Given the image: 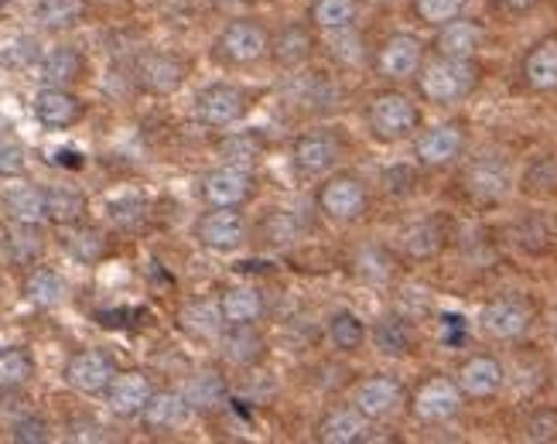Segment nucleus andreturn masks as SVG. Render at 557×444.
<instances>
[{"label": "nucleus", "mask_w": 557, "mask_h": 444, "mask_svg": "<svg viewBox=\"0 0 557 444\" xmlns=\"http://www.w3.org/2000/svg\"><path fill=\"white\" fill-rule=\"evenodd\" d=\"M482 83V65L475 59H448L431 55L424 59L421 72L414 76L418 96L434 107H455L466 103Z\"/></svg>", "instance_id": "obj_1"}, {"label": "nucleus", "mask_w": 557, "mask_h": 444, "mask_svg": "<svg viewBox=\"0 0 557 444\" xmlns=\"http://www.w3.org/2000/svg\"><path fill=\"white\" fill-rule=\"evenodd\" d=\"M367 127L380 144L410 140L421 131V107L404 89H380L367 103Z\"/></svg>", "instance_id": "obj_2"}, {"label": "nucleus", "mask_w": 557, "mask_h": 444, "mask_svg": "<svg viewBox=\"0 0 557 444\" xmlns=\"http://www.w3.org/2000/svg\"><path fill=\"white\" fill-rule=\"evenodd\" d=\"M319 209L325 219L343 222V226L359 222L370 212V185L352 171H332L319 185Z\"/></svg>", "instance_id": "obj_3"}, {"label": "nucleus", "mask_w": 557, "mask_h": 444, "mask_svg": "<svg viewBox=\"0 0 557 444\" xmlns=\"http://www.w3.org/2000/svg\"><path fill=\"white\" fill-rule=\"evenodd\" d=\"M407 407L421 424L438 428V424H448V421H455L458 414H462L466 393L458 390L455 377H428L407 397Z\"/></svg>", "instance_id": "obj_4"}, {"label": "nucleus", "mask_w": 557, "mask_h": 444, "mask_svg": "<svg viewBox=\"0 0 557 444\" xmlns=\"http://www.w3.org/2000/svg\"><path fill=\"white\" fill-rule=\"evenodd\" d=\"M530 329H534V305L523 294H503L479 311V332L493 342H520Z\"/></svg>", "instance_id": "obj_5"}, {"label": "nucleus", "mask_w": 557, "mask_h": 444, "mask_svg": "<svg viewBox=\"0 0 557 444\" xmlns=\"http://www.w3.org/2000/svg\"><path fill=\"white\" fill-rule=\"evenodd\" d=\"M271 55V32L257 17L230 21L215 38V59L223 65H253Z\"/></svg>", "instance_id": "obj_6"}, {"label": "nucleus", "mask_w": 557, "mask_h": 444, "mask_svg": "<svg viewBox=\"0 0 557 444\" xmlns=\"http://www.w3.org/2000/svg\"><path fill=\"white\" fill-rule=\"evenodd\" d=\"M424 59H428V48H424V41L418 35L394 32V35H386L376 45L373 69H376V76L386 79V83H404V79L418 76Z\"/></svg>", "instance_id": "obj_7"}, {"label": "nucleus", "mask_w": 557, "mask_h": 444, "mask_svg": "<svg viewBox=\"0 0 557 444\" xmlns=\"http://www.w3.org/2000/svg\"><path fill=\"white\" fill-rule=\"evenodd\" d=\"M469 147V131L466 123L445 120L434 127H421L414 137V158L421 168H451L455 161H462Z\"/></svg>", "instance_id": "obj_8"}, {"label": "nucleus", "mask_w": 557, "mask_h": 444, "mask_svg": "<svg viewBox=\"0 0 557 444\" xmlns=\"http://www.w3.org/2000/svg\"><path fill=\"white\" fill-rule=\"evenodd\" d=\"M202 199L206 206H220V209H244L253 195H257V178L247 164H220L212 168L209 175H202Z\"/></svg>", "instance_id": "obj_9"}, {"label": "nucleus", "mask_w": 557, "mask_h": 444, "mask_svg": "<svg viewBox=\"0 0 557 444\" xmlns=\"http://www.w3.org/2000/svg\"><path fill=\"white\" fill-rule=\"evenodd\" d=\"M247 110H250V92L236 83H212L196 96V120L212 131L233 127V123L247 116Z\"/></svg>", "instance_id": "obj_10"}, {"label": "nucleus", "mask_w": 557, "mask_h": 444, "mask_svg": "<svg viewBox=\"0 0 557 444\" xmlns=\"http://www.w3.org/2000/svg\"><path fill=\"white\" fill-rule=\"evenodd\" d=\"M462 188L475 202H503L513 192V168L503 155H479L462 171Z\"/></svg>", "instance_id": "obj_11"}, {"label": "nucleus", "mask_w": 557, "mask_h": 444, "mask_svg": "<svg viewBox=\"0 0 557 444\" xmlns=\"http://www.w3.org/2000/svg\"><path fill=\"white\" fill-rule=\"evenodd\" d=\"M290 161L305 178H329L343 161V140L332 131H308L290 147Z\"/></svg>", "instance_id": "obj_12"}, {"label": "nucleus", "mask_w": 557, "mask_h": 444, "mask_svg": "<svg viewBox=\"0 0 557 444\" xmlns=\"http://www.w3.org/2000/svg\"><path fill=\"white\" fill-rule=\"evenodd\" d=\"M247 233H250V226L239 209L209 206V212H202L196 222V239L212 254H236L239 246L247 243Z\"/></svg>", "instance_id": "obj_13"}, {"label": "nucleus", "mask_w": 557, "mask_h": 444, "mask_svg": "<svg viewBox=\"0 0 557 444\" xmlns=\"http://www.w3.org/2000/svg\"><path fill=\"white\" fill-rule=\"evenodd\" d=\"M455 383L466 393V400H493L506 386V366L493 353H472L458 362Z\"/></svg>", "instance_id": "obj_14"}, {"label": "nucleus", "mask_w": 557, "mask_h": 444, "mask_svg": "<svg viewBox=\"0 0 557 444\" xmlns=\"http://www.w3.org/2000/svg\"><path fill=\"white\" fill-rule=\"evenodd\" d=\"M352 404L359 414H367L370 421H386L407 404V386L391 373L362 377L352 390Z\"/></svg>", "instance_id": "obj_15"}, {"label": "nucleus", "mask_w": 557, "mask_h": 444, "mask_svg": "<svg viewBox=\"0 0 557 444\" xmlns=\"http://www.w3.org/2000/svg\"><path fill=\"white\" fill-rule=\"evenodd\" d=\"M120 373L110 353L103 349H83L65 362V383L83 393V397H103L113 377Z\"/></svg>", "instance_id": "obj_16"}, {"label": "nucleus", "mask_w": 557, "mask_h": 444, "mask_svg": "<svg viewBox=\"0 0 557 444\" xmlns=\"http://www.w3.org/2000/svg\"><path fill=\"white\" fill-rule=\"evenodd\" d=\"M185 76H188V65L178 55H168V52H148V55H140L134 65V83L148 96L178 92Z\"/></svg>", "instance_id": "obj_17"}, {"label": "nucleus", "mask_w": 557, "mask_h": 444, "mask_svg": "<svg viewBox=\"0 0 557 444\" xmlns=\"http://www.w3.org/2000/svg\"><path fill=\"white\" fill-rule=\"evenodd\" d=\"M482 45H486V28H482V21L466 14L438 24L431 41L434 55H448V59H475Z\"/></svg>", "instance_id": "obj_18"}, {"label": "nucleus", "mask_w": 557, "mask_h": 444, "mask_svg": "<svg viewBox=\"0 0 557 444\" xmlns=\"http://www.w3.org/2000/svg\"><path fill=\"white\" fill-rule=\"evenodd\" d=\"M35 120L45 131H69L83 120V100L72 89L62 86H41L35 92Z\"/></svg>", "instance_id": "obj_19"}, {"label": "nucleus", "mask_w": 557, "mask_h": 444, "mask_svg": "<svg viewBox=\"0 0 557 444\" xmlns=\"http://www.w3.org/2000/svg\"><path fill=\"white\" fill-rule=\"evenodd\" d=\"M448 243V230L438 215H428V219H418V222H407V226L397 233V250L400 257L407 260H434Z\"/></svg>", "instance_id": "obj_20"}, {"label": "nucleus", "mask_w": 557, "mask_h": 444, "mask_svg": "<svg viewBox=\"0 0 557 444\" xmlns=\"http://www.w3.org/2000/svg\"><path fill=\"white\" fill-rule=\"evenodd\" d=\"M107 397V407L116 414V417H140L148 400L154 397V386H151V377L140 373V369H127V373H116L110 390L103 393Z\"/></svg>", "instance_id": "obj_21"}, {"label": "nucleus", "mask_w": 557, "mask_h": 444, "mask_svg": "<svg viewBox=\"0 0 557 444\" xmlns=\"http://www.w3.org/2000/svg\"><path fill=\"white\" fill-rule=\"evenodd\" d=\"M520 79L530 92L557 89V35L537 38L520 59Z\"/></svg>", "instance_id": "obj_22"}, {"label": "nucleus", "mask_w": 557, "mask_h": 444, "mask_svg": "<svg viewBox=\"0 0 557 444\" xmlns=\"http://www.w3.org/2000/svg\"><path fill=\"white\" fill-rule=\"evenodd\" d=\"M370 417L359 414L356 404L349 407H332L319 424H314V441L322 444H359L370 434Z\"/></svg>", "instance_id": "obj_23"}, {"label": "nucleus", "mask_w": 557, "mask_h": 444, "mask_svg": "<svg viewBox=\"0 0 557 444\" xmlns=\"http://www.w3.org/2000/svg\"><path fill=\"white\" fill-rule=\"evenodd\" d=\"M188 417H191V407L182 397V390H154V397L144 407L140 421L151 434H172L188 424Z\"/></svg>", "instance_id": "obj_24"}, {"label": "nucleus", "mask_w": 557, "mask_h": 444, "mask_svg": "<svg viewBox=\"0 0 557 444\" xmlns=\"http://www.w3.org/2000/svg\"><path fill=\"white\" fill-rule=\"evenodd\" d=\"M182 397L188 400L191 414H220L226 404H230V383L215 373V369H199V373H191L182 386Z\"/></svg>", "instance_id": "obj_25"}, {"label": "nucleus", "mask_w": 557, "mask_h": 444, "mask_svg": "<svg viewBox=\"0 0 557 444\" xmlns=\"http://www.w3.org/2000/svg\"><path fill=\"white\" fill-rule=\"evenodd\" d=\"M314 55V28L311 24H284L271 35V59L281 69H301Z\"/></svg>", "instance_id": "obj_26"}, {"label": "nucleus", "mask_w": 557, "mask_h": 444, "mask_svg": "<svg viewBox=\"0 0 557 444\" xmlns=\"http://www.w3.org/2000/svg\"><path fill=\"white\" fill-rule=\"evenodd\" d=\"M220 353L230 366L250 369L268 356V342H263L257 325H226L220 335Z\"/></svg>", "instance_id": "obj_27"}, {"label": "nucleus", "mask_w": 557, "mask_h": 444, "mask_svg": "<svg viewBox=\"0 0 557 444\" xmlns=\"http://www.w3.org/2000/svg\"><path fill=\"white\" fill-rule=\"evenodd\" d=\"M83 69H86V62H83L79 48L55 45V48H48V52L38 59V79H41V86H62V89H69L72 83H79Z\"/></svg>", "instance_id": "obj_28"}, {"label": "nucleus", "mask_w": 557, "mask_h": 444, "mask_svg": "<svg viewBox=\"0 0 557 444\" xmlns=\"http://www.w3.org/2000/svg\"><path fill=\"white\" fill-rule=\"evenodd\" d=\"M86 195L72 185H48L45 188V222H52V226H79L86 219Z\"/></svg>", "instance_id": "obj_29"}, {"label": "nucleus", "mask_w": 557, "mask_h": 444, "mask_svg": "<svg viewBox=\"0 0 557 444\" xmlns=\"http://www.w3.org/2000/svg\"><path fill=\"white\" fill-rule=\"evenodd\" d=\"M178 329L191 338H220L226 329V318L220 311V301H209V298H196L178 308Z\"/></svg>", "instance_id": "obj_30"}, {"label": "nucleus", "mask_w": 557, "mask_h": 444, "mask_svg": "<svg viewBox=\"0 0 557 444\" xmlns=\"http://www.w3.org/2000/svg\"><path fill=\"white\" fill-rule=\"evenodd\" d=\"M362 4L359 0H311L308 8V24L319 35H335V32H349L356 28Z\"/></svg>", "instance_id": "obj_31"}, {"label": "nucleus", "mask_w": 557, "mask_h": 444, "mask_svg": "<svg viewBox=\"0 0 557 444\" xmlns=\"http://www.w3.org/2000/svg\"><path fill=\"white\" fill-rule=\"evenodd\" d=\"M373 345L383 353V356H410L418 345V335H414V325L407 322L404 314H383L380 322L373 325Z\"/></svg>", "instance_id": "obj_32"}, {"label": "nucleus", "mask_w": 557, "mask_h": 444, "mask_svg": "<svg viewBox=\"0 0 557 444\" xmlns=\"http://www.w3.org/2000/svg\"><path fill=\"white\" fill-rule=\"evenodd\" d=\"M263 294L257 287H226L220 294V311L226 325H257L263 318Z\"/></svg>", "instance_id": "obj_33"}, {"label": "nucleus", "mask_w": 557, "mask_h": 444, "mask_svg": "<svg viewBox=\"0 0 557 444\" xmlns=\"http://www.w3.org/2000/svg\"><path fill=\"white\" fill-rule=\"evenodd\" d=\"M69 294V284L59 270L52 267H32L28 278H24V298L35 308H59Z\"/></svg>", "instance_id": "obj_34"}, {"label": "nucleus", "mask_w": 557, "mask_h": 444, "mask_svg": "<svg viewBox=\"0 0 557 444\" xmlns=\"http://www.w3.org/2000/svg\"><path fill=\"white\" fill-rule=\"evenodd\" d=\"M35 377V356L24 345H0V393H21Z\"/></svg>", "instance_id": "obj_35"}, {"label": "nucleus", "mask_w": 557, "mask_h": 444, "mask_svg": "<svg viewBox=\"0 0 557 444\" xmlns=\"http://www.w3.org/2000/svg\"><path fill=\"white\" fill-rule=\"evenodd\" d=\"M4 209L14 222H28L41 226L45 222V188L38 185H11L4 192Z\"/></svg>", "instance_id": "obj_36"}, {"label": "nucleus", "mask_w": 557, "mask_h": 444, "mask_svg": "<svg viewBox=\"0 0 557 444\" xmlns=\"http://www.w3.org/2000/svg\"><path fill=\"white\" fill-rule=\"evenodd\" d=\"M367 338H370V329L356 311L343 308V311H335L329 318V342L335 345L338 353H356V349L367 345Z\"/></svg>", "instance_id": "obj_37"}, {"label": "nucleus", "mask_w": 557, "mask_h": 444, "mask_svg": "<svg viewBox=\"0 0 557 444\" xmlns=\"http://www.w3.org/2000/svg\"><path fill=\"white\" fill-rule=\"evenodd\" d=\"M86 14V0H38L35 21L45 32H65L72 24H79Z\"/></svg>", "instance_id": "obj_38"}, {"label": "nucleus", "mask_w": 557, "mask_h": 444, "mask_svg": "<svg viewBox=\"0 0 557 444\" xmlns=\"http://www.w3.org/2000/svg\"><path fill=\"white\" fill-rule=\"evenodd\" d=\"M69 239H65V250L72 260H79V263H100L107 257V236L103 230H96V226H69Z\"/></svg>", "instance_id": "obj_39"}, {"label": "nucleus", "mask_w": 557, "mask_h": 444, "mask_svg": "<svg viewBox=\"0 0 557 444\" xmlns=\"http://www.w3.org/2000/svg\"><path fill=\"white\" fill-rule=\"evenodd\" d=\"M356 270L362 281L370 284H386L397 274V257L386 250V246H362L356 254Z\"/></svg>", "instance_id": "obj_40"}, {"label": "nucleus", "mask_w": 557, "mask_h": 444, "mask_svg": "<svg viewBox=\"0 0 557 444\" xmlns=\"http://www.w3.org/2000/svg\"><path fill=\"white\" fill-rule=\"evenodd\" d=\"M41 250H45L41 230L38 226H28V222H14V230L8 236V254H11V260L21 263V267H32V263H38Z\"/></svg>", "instance_id": "obj_41"}, {"label": "nucleus", "mask_w": 557, "mask_h": 444, "mask_svg": "<svg viewBox=\"0 0 557 444\" xmlns=\"http://www.w3.org/2000/svg\"><path fill=\"white\" fill-rule=\"evenodd\" d=\"M520 185L527 195H537V199H550V195H557V158L530 161Z\"/></svg>", "instance_id": "obj_42"}, {"label": "nucleus", "mask_w": 557, "mask_h": 444, "mask_svg": "<svg viewBox=\"0 0 557 444\" xmlns=\"http://www.w3.org/2000/svg\"><path fill=\"white\" fill-rule=\"evenodd\" d=\"M414 17L421 24H428V28H438V24L458 17V14H466L469 8V0H414Z\"/></svg>", "instance_id": "obj_43"}, {"label": "nucleus", "mask_w": 557, "mask_h": 444, "mask_svg": "<svg viewBox=\"0 0 557 444\" xmlns=\"http://www.w3.org/2000/svg\"><path fill=\"white\" fill-rule=\"evenodd\" d=\"M260 236L268 239L271 246H287L298 239V219L284 212V209H274L268 212V219L260 222Z\"/></svg>", "instance_id": "obj_44"}, {"label": "nucleus", "mask_w": 557, "mask_h": 444, "mask_svg": "<svg viewBox=\"0 0 557 444\" xmlns=\"http://www.w3.org/2000/svg\"><path fill=\"white\" fill-rule=\"evenodd\" d=\"M523 437L527 441H537V444L557 441V410L554 407H537L523 421Z\"/></svg>", "instance_id": "obj_45"}, {"label": "nucleus", "mask_w": 557, "mask_h": 444, "mask_svg": "<svg viewBox=\"0 0 557 444\" xmlns=\"http://www.w3.org/2000/svg\"><path fill=\"white\" fill-rule=\"evenodd\" d=\"M8 434H11V441H17V444H45L48 437H52V428H48V421H45L41 414L28 410Z\"/></svg>", "instance_id": "obj_46"}, {"label": "nucleus", "mask_w": 557, "mask_h": 444, "mask_svg": "<svg viewBox=\"0 0 557 444\" xmlns=\"http://www.w3.org/2000/svg\"><path fill=\"white\" fill-rule=\"evenodd\" d=\"M144 215H148V206H144V199H137V195H131V199H120V202L110 206V219L116 222L120 230L140 226Z\"/></svg>", "instance_id": "obj_47"}, {"label": "nucleus", "mask_w": 557, "mask_h": 444, "mask_svg": "<svg viewBox=\"0 0 557 444\" xmlns=\"http://www.w3.org/2000/svg\"><path fill=\"white\" fill-rule=\"evenodd\" d=\"M24 175V147L17 140H0V178Z\"/></svg>", "instance_id": "obj_48"}, {"label": "nucleus", "mask_w": 557, "mask_h": 444, "mask_svg": "<svg viewBox=\"0 0 557 444\" xmlns=\"http://www.w3.org/2000/svg\"><path fill=\"white\" fill-rule=\"evenodd\" d=\"M383 185L391 188L394 195H407V192H414V185H418V171L410 164H397V168H391L383 175Z\"/></svg>", "instance_id": "obj_49"}, {"label": "nucleus", "mask_w": 557, "mask_h": 444, "mask_svg": "<svg viewBox=\"0 0 557 444\" xmlns=\"http://www.w3.org/2000/svg\"><path fill=\"white\" fill-rule=\"evenodd\" d=\"M41 55H38V41L35 38H17L14 45H11V52H4V62L8 65H17V69H24V65H32V62H38Z\"/></svg>", "instance_id": "obj_50"}, {"label": "nucleus", "mask_w": 557, "mask_h": 444, "mask_svg": "<svg viewBox=\"0 0 557 444\" xmlns=\"http://www.w3.org/2000/svg\"><path fill=\"white\" fill-rule=\"evenodd\" d=\"M544 0H490V8L499 14V17H527L534 14Z\"/></svg>", "instance_id": "obj_51"}, {"label": "nucleus", "mask_w": 557, "mask_h": 444, "mask_svg": "<svg viewBox=\"0 0 557 444\" xmlns=\"http://www.w3.org/2000/svg\"><path fill=\"white\" fill-rule=\"evenodd\" d=\"M86 4H113V0H86Z\"/></svg>", "instance_id": "obj_52"}, {"label": "nucleus", "mask_w": 557, "mask_h": 444, "mask_svg": "<svg viewBox=\"0 0 557 444\" xmlns=\"http://www.w3.org/2000/svg\"><path fill=\"white\" fill-rule=\"evenodd\" d=\"M11 4V0H0V8H8Z\"/></svg>", "instance_id": "obj_53"}]
</instances>
